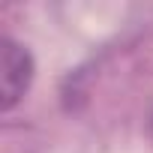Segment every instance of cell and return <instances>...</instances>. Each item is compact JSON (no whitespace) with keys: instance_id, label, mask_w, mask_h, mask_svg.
<instances>
[{"instance_id":"obj_1","label":"cell","mask_w":153,"mask_h":153,"mask_svg":"<svg viewBox=\"0 0 153 153\" xmlns=\"http://www.w3.org/2000/svg\"><path fill=\"white\" fill-rule=\"evenodd\" d=\"M33 75H36L33 54L12 36H3L0 42V108L12 111L30 90Z\"/></svg>"}]
</instances>
